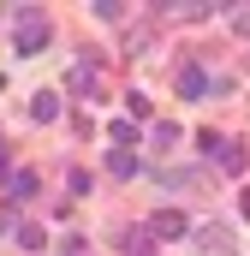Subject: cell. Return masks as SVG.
I'll use <instances>...</instances> for the list:
<instances>
[{"instance_id": "13", "label": "cell", "mask_w": 250, "mask_h": 256, "mask_svg": "<svg viewBox=\"0 0 250 256\" xmlns=\"http://www.w3.org/2000/svg\"><path fill=\"white\" fill-rule=\"evenodd\" d=\"M90 84H96V66H90V60L72 66V90H90Z\"/></svg>"}, {"instance_id": "6", "label": "cell", "mask_w": 250, "mask_h": 256, "mask_svg": "<svg viewBox=\"0 0 250 256\" xmlns=\"http://www.w3.org/2000/svg\"><path fill=\"white\" fill-rule=\"evenodd\" d=\"M220 173H244V143H220Z\"/></svg>"}, {"instance_id": "1", "label": "cell", "mask_w": 250, "mask_h": 256, "mask_svg": "<svg viewBox=\"0 0 250 256\" xmlns=\"http://www.w3.org/2000/svg\"><path fill=\"white\" fill-rule=\"evenodd\" d=\"M24 12V24H18V54H42L48 48V18L36 12V6H18Z\"/></svg>"}, {"instance_id": "10", "label": "cell", "mask_w": 250, "mask_h": 256, "mask_svg": "<svg viewBox=\"0 0 250 256\" xmlns=\"http://www.w3.org/2000/svg\"><path fill=\"white\" fill-rule=\"evenodd\" d=\"M90 12H96V18H102V24H120V18H125V6H120V0H96V6H90Z\"/></svg>"}, {"instance_id": "2", "label": "cell", "mask_w": 250, "mask_h": 256, "mask_svg": "<svg viewBox=\"0 0 250 256\" xmlns=\"http://www.w3.org/2000/svg\"><path fill=\"white\" fill-rule=\"evenodd\" d=\"M208 90H220L208 72H196V66H185V72H179V96H190V102H196V96H208Z\"/></svg>"}, {"instance_id": "15", "label": "cell", "mask_w": 250, "mask_h": 256, "mask_svg": "<svg viewBox=\"0 0 250 256\" xmlns=\"http://www.w3.org/2000/svg\"><path fill=\"white\" fill-rule=\"evenodd\" d=\"M0 185H12V167H6V155H0Z\"/></svg>"}, {"instance_id": "5", "label": "cell", "mask_w": 250, "mask_h": 256, "mask_svg": "<svg viewBox=\"0 0 250 256\" xmlns=\"http://www.w3.org/2000/svg\"><path fill=\"white\" fill-rule=\"evenodd\" d=\"M125 256H155V232L149 226H131L125 232Z\"/></svg>"}, {"instance_id": "8", "label": "cell", "mask_w": 250, "mask_h": 256, "mask_svg": "<svg viewBox=\"0 0 250 256\" xmlns=\"http://www.w3.org/2000/svg\"><path fill=\"white\" fill-rule=\"evenodd\" d=\"M30 114H36V120H60V96H54V90H42V96L30 102Z\"/></svg>"}, {"instance_id": "9", "label": "cell", "mask_w": 250, "mask_h": 256, "mask_svg": "<svg viewBox=\"0 0 250 256\" xmlns=\"http://www.w3.org/2000/svg\"><path fill=\"white\" fill-rule=\"evenodd\" d=\"M6 196L18 202V196H36V173H12V185H6Z\"/></svg>"}, {"instance_id": "3", "label": "cell", "mask_w": 250, "mask_h": 256, "mask_svg": "<svg viewBox=\"0 0 250 256\" xmlns=\"http://www.w3.org/2000/svg\"><path fill=\"white\" fill-rule=\"evenodd\" d=\"M149 232H155V238H179V232H185V214H179V208H161V214L149 220Z\"/></svg>"}, {"instance_id": "11", "label": "cell", "mask_w": 250, "mask_h": 256, "mask_svg": "<svg viewBox=\"0 0 250 256\" xmlns=\"http://www.w3.org/2000/svg\"><path fill=\"white\" fill-rule=\"evenodd\" d=\"M108 173H114V179H131V173H137V155H108Z\"/></svg>"}, {"instance_id": "4", "label": "cell", "mask_w": 250, "mask_h": 256, "mask_svg": "<svg viewBox=\"0 0 250 256\" xmlns=\"http://www.w3.org/2000/svg\"><path fill=\"white\" fill-rule=\"evenodd\" d=\"M190 238H196L202 250H232V232H226V226H196Z\"/></svg>"}, {"instance_id": "14", "label": "cell", "mask_w": 250, "mask_h": 256, "mask_svg": "<svg viewBox=\"0 0 250 256\" xmlns=\"http://www.w3.org/2000/svg\"><path fill=\"white\" fill-rule=\"evenodd\" d=\"M108 137H114V143H131V137H137V126H131V120H114V126H108Z\"/></svg>"}, {"instance_id": "7", "label": "cell", "mask_w": 250, "mask_h": 256, "mask_svg": "<svg viewBox=\"0 0 250 256\" xmlns=\"http://www.w3.org/2000/svg\"><path fill=\"white\" fill-rule=\"evenodd\" d=\"M12 238H18L24 250H42V226H36V220H12Z\"/></svg>"}, {"instance_id": "12", "label": "cell", "mask_w": 250, "mask_h": 256, "mask_svg": "<svg viewBox=\"0 0 250 256\" xmlns=\"http://www.w3.org/2000/svg\"><path fill=\"white\" fill-rule=\"evenodd\" d=\"M149 137H155V149H173V143H179V126H167V120H161Z\"/></svg>"}, {"instance_id": "16", "label": "cell", "mask_w": 250, "mask_h": 256, "mask_svg": "<svg viewBox=\"0 0 250 256\" xmlns=\"http://www.w3.org/2000/svg\"><path fill=\"white\" fill-rule=\"evenodd\" d=\"M244 220H250V191H244Z\"/></svg>"}]
</instances>
